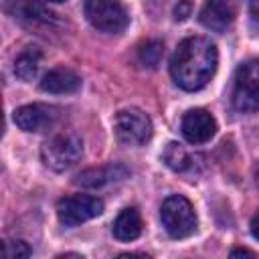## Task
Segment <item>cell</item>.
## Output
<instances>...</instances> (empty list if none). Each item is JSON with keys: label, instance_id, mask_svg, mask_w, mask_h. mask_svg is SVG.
I'll use <instances>...</instances> for the list:
<instances>
[{"label": "cell", "instance_id": "8992f818", "mask_svg": "<svg viewBox=\"0 0 259 259\" xmlns=\"http://www.w3.org/2000/svg\"><path fill=\"white\" fill-rule=\"evenodd\" d=\"M83 8L87 20L101 32H121L130 22L121 0H85Z\"/></svg>", "mask_w": 259, "mask_h": 259}, {"label": "cell", "instance_id": "5b68a950", "mask_svg": "<svg viewBox=\"0 0 259 259\" xmlns=\"http://www.w3.org/2000/svg\"><path fill=\"white\" fill-rule=\"evenodd\" d=\"M113 130L123 146H142L152 138V119L138 107L119 109L113 117Z\"/></svg>", "mask_w": 259, "mask_h": 259}, {"label": "cell", "instance_id": "6da1fadb", "mask_svg": "<svg viewBox=\"0 0 259 259\" xmlns=\"http://www.w3.org/2000/svg\"><path fill=\"white\" fill-rule=\"evenodd\" d=\"M219 53L214 42L206 36L184 38L170 59V73L174 83L184 91L202 89L214 75Z\"/></svg>", "mask_w": 259, "mask_h": 259}, {"label": "cell", "instance_id": "3957f363", "mask_svg": "<svg viewBox=\"0 0 259 259\" xmlns=\"http://www.w3.org/2000/svg\"><path fill=\"white\" fill-rule=\"evenodd\" d=\"M160 219L166 229V233L174 239L190 237L196 231V212L188 198L182 194H172L162 202Z\"/></svg>", "mask_w": 259, "mask_h": 259}, {"label": "cell", "instance_id": "4fadbf2b", "mask_svg": "<svg viewBox=\"0 0 259 259\" xmlns=\"http://www.w3.org/2000/svg\"><path fill=\"white\" fill-rule=\"evenodd\" d=\"M81 87V77L67 69V67H57V69H51L42 81H40V89L42 91H49V93H73Z\"/></svg>", "mask_w": 259, "mask_h": 259}, {"label": "cell", "instance_id": "9c48e42d", "mask_svg": "<svg viewBox=\"0 0 259 259\" xmlns=\"http://www.w3.org/2000/svg\"><path fill=\"white\" fill-rule=\"evenodd\" d=\"M12 119L24 132H40V130H47L49 125H53V121L57 119V107L42 105V103L22 105V107L14 109Z\"/></svg>", "mask_w": 259, "mask_h": 259}, {"label": "cell", "instance_id": "d6986e66", "mask_svg": "<svg viewBox=\"0 0 259 259\" xmlns=\"http://www.w3.org/2000/svg\"><path fill=\"white\" fill-rule=\"evenodd\" d=\"M192 10V0H178L176 8H174V18L176 20H186L190 16Z\"/></svg>", "mask_w": 259, "mask_h": 259}, {"label": "cell", "instance_id": "30bf717a", "mask_svg": "<svg viewBox=\"0 0 259 259\" xmlns=\"http://www.w3.org/2000/svg\"><path fill=\"white\" fill-rule=\"evenodd\" d=\"M237 6L239 0H206L200 10V22L214 32H223L235 22Z\"/></svg>", "mask_w": 259, "mask_h": 259}, {"label": "cell", "instance_id": "8fae6325", "mask_svg": "<svg viewBox=\"0 0 259 259\" xmlns=\"http://www.w3.org/2000/svg\"><path fill=\"white\" fill-rule=\"evenodd\" d=\"M127 168L121 164H109V166H99V168H87L83 170L77 178L75 184L83 186V188H101L107 184H115L121 182L127 176Z\"/></svg>", "mask_w": 259, "mask_h": 259}, {"label": "cell", "instance_id": "e0dca14e", "mask_svg": "<svg viewBox=\"0 0 259 259\" xmlns=\"http://www.w3.org/2000/svg\"><path fill=\"white\" fill-rule=\"evenodd\" d=\"M162 55H164V45H162V40H156V38L146 40V42L138 49V59H140V63H142L144 67H150V69H154V67L160 65Z\"/></svg>", "mask_w": 259, "mask_h": 259}, {"label": "cell", "instance_id": "ac0fdd59", "mask_svg": "<svg viewBox=\"0 0 259 259\" xmlns=\"http://www.w3.org/2000/svg\"><path fill=\"white\" fill-rule=\"evenodd\" d=\"M30 255H32V249L24 241L4 243V257L6 259H24V257H30Z\"/></svg>", "mask_w": 259, "mask_h": 259}, {"label": "cell", "instance_id": "5bb4252c", "mask_svg": "<svg viewBox=\"0 0 259 259\" xmlns=\"http://www.w3.org/2000/svg\"><path fill=\"white\" fill-rule=\"evenodd\" d=\"M142 233V217L136 208H123L113 221V237L119 241H134Z\"/></svg>", "mask_w": 259, "mask_h": 259}, {"label": "cell", "instance_id": "7402d4cb", "mask_svg": "<svg viewBox=\"0 0 259 259\" xmlns=\"http://www.w3.org/2000/svg\"><path fill=\"white\" fill-rule=\"evenodd\" d=\"M243 255H247V257H255V253L249 251V249H233V251H231V257H243Z\"/></svg>", "mask_w": 259, "mask_h": 259}, {"label": "cell", "instance_id": "44dd1931", "mask_svg": "<svg viewBox=\"0 0 259 259\" xmlns=\"http://www.w3.org/2000/svg\"><path fill=\"white\" fill-rule=\"evenodd\" d=\"M249 12L255 20H259V0H249Z\"/></svg>", "mask_w": 259, "mask_h": 259}, {"label": "cell", "instance_id": "ffe728a7", "mask_svg": "<svg viewBox=\"0 0 259 259\" xmlns=\"http://www.w3.org/2000/svg\"><path fill=\"white\" fill-rule=\"evenodd\" d=\"M251 235H253V237L259 241V212H257V214L251 219Z\"/></svg>", "mask_w": 259, "mask_h": 259}, {"label": "cell", "instance_id": "7c38bea8", "mask_svg": "<svg viewBox=\"0 0 259 259\" xmlns=\"http://www.w3.org/2000/svg\"><path fill=\"white\" fill-rule=\"evenodd\" d=\"M6 12L16 20L26 24H51L55 22V14L47 10L42 4L32 0H6Z\"/></svg>", "mask_w": 259, "mask_h": 259}, {"label": "cell", "instance_id": "7a4b0ae2", "mask_svg": "<svg viewBox=\"0 0 259 259\" xmlns=\"http://www.w3.org/2000/svg\"><path fill=\"white\" fill-rule=\"evenodd\" d=\"M81 154H83V142L73 132L57 134V136L49 138L40 148L42 162L55 172H63V170H69L71 166H75L79 162Z\"/></svg>", "mask_w": 259, "mask_h": 259}, {"label": "cell", "instance_id": "9a60e30c", "mask_svg": "<svg viewBox=\"0 0 259 259\" xmlns=\"http://www.w3.org/2000/svg\"><path fill=\"white\" fill-rule=\"evenodd\" d=\"M40 61H42V53H40L38 47L24 49L16 57V61H14V73H16V77H20L22 81H32L38 75Z\"/></svg>", "mask_w": 259, "mask_h": 259}, {"label": "cell", "instance_id": "52a82bcc", "mask_svg": "<svg viewBox=\"0 0 259 259\" xmlns=\"http://www.w3.org/2000/svg\"><path fill=\"white\" fill-rule=\"evenodd\" d=\"M103 212V202L97 196L73 194L57 202V217L65 227H77Z\"/></svg>", "mask_w": 259, "mask_h": 259}, {"label": "cell", "instance_id": "2e32d148", "mask_svg": "<svg viewBox=\"0 0 259 259\" xmlns=\"http://www.w3.org/2000/svg\"><path fill=\"white\" fill-rule=\"evenodd\" d=\"M162 160H164V164H166L170 170H174V172H186V170H190V168L194 166V158L186 152L184 146H180V144H176V142L166 144V148H164V152H162Z\"/></svg>", "mask_w": 259, "mask_h": 259}, {"label": "cell", "instance_id": "277c9868", "mask_svg": "<svg viewBox=\"0 0 259 259\" xmlns=\"http://www.w3.org/2000/svg\"><path fill=\"white\" fill-rule=\"evenodd\" d=\"M233 107L237 111L259 109V61H247L237 67L233 79Z\"/></svg>", "mask_w": 259, "mask_h": 259}, {"label": "cell", "instance_id": "cb8c5ba5", "mask_svg": "<svg viewBox=\"0 0 259 259\" xmlns=\"http://www.w3.org/2000/svg\"><path fill=\"white\" fill-rule=\"evenodd\" d=\"M49 2H65V0H49Z\"/></svg>", "mask_w": 259, "mask_h": 259}, {"label": "cell", "instance_id": "ba28073f", "mask_svg": "<svg viewBox=\"0 0 259 259\" xmlns=\"http://www.w3.org/2000/svg\"><path fill=\"white\" fill-rule=\"evenodd\" d=\"M180 130L190 144H204L214 136L217 121L206 109H190L184 113L180 121Z\"/></svg>", "mask_w": 259, "mask_h": 259}, {"label": "cell", "instance_id": "603a6c76", "mask_svg": "<svg viewBox=\"0 0 259 259\" xmlns=\"http://www.w3.org/2000/svg\"><path fill=\"white\" fill-rule=\"evenodd\" d=\"M253 176H255V184H257V188H259V164L255 166V172H253Z\"/></svg>", "mask_w": 259, "mask_h": 259}]
</instances>
